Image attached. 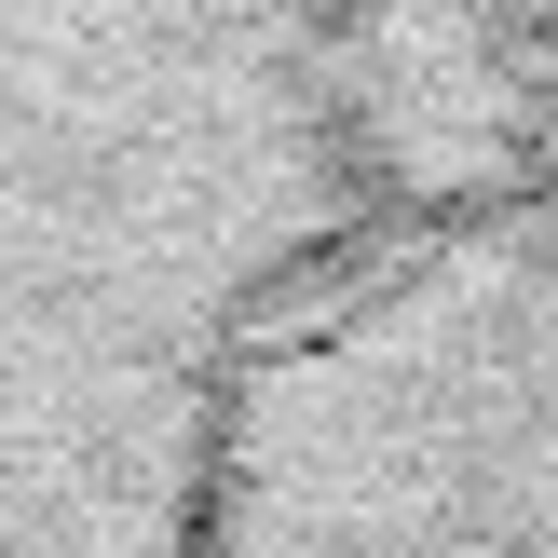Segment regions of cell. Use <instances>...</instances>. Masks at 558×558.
Here are the masks:
<instances>
[{"mask_svg":"<svg viewBox=\"0 0 558 558\" xmlns=\"http://www.w3.org/2000/svg\"><path fill=\"white\" fill-rule=\"evenodd\" d=\"M218 558H558V396H341Z\"/></svg>","mask_w":558,"mask_h":558,"instance_id":"cell-1","label":"cell"}]
</instances>
